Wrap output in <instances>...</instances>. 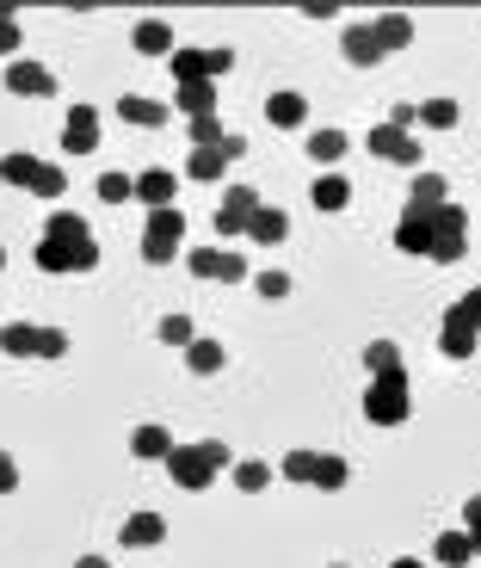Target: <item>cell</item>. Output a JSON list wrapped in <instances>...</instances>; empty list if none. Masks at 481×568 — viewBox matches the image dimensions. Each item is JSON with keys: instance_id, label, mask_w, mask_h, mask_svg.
<instances>
[{"instance_id": "obj_33", "label": "cell", "mask_w": 481, "mask_h": 568, "mask_svg": "<svg viewBox=\"0 0 481 568\" xmlns=\"http://www.w3.org/2000/svg\"><path fill=\"white\" fill-rule=\"evenodd\" d=\"M167 68H173V81H179V87H185V81H210V75H204V50H185V44H173Z\"/></svg>"}, {"instance_id": "obj_24", "label": "cell", "mask_w": 481, "mask_h": 568, "mask_svg": "<svg viewBox=\"0 0 481 568\" xmlns=\"http://www.w3.org/2000/svg\"><path fill=\"white\" fill-rule=\"evenodd\" d=\"M321 494H340L346 482H352V464H346V457L340 451H315V476H309Z\"/></svg>"}, {"instance_id": "obj_43", "label": "cell", "mask_w": 481, "mask_h": 568, "mask_svg": "<svg viewBox=\"0 0 481 568\" xmlns=\"http://www.w3.org/2000/svg\"><path fill=\"white\" fill-rule=\"evenodd\" d=\"M444 315H457V322H469V328L481 334V284H475V291H469V297H457V303H451V309H444Z\"/></svg>"}, {"instance_id": "obj_10", "label": "cell", "mask_w": 481, "mask_h": 568, "mask_svg": "<svg viewBox=\"0 0 481 568\" xmlns=\"http://www.w3.org/2000/svg\"><path fill=\"white\" fill-rule=\"evenodd\" d=\"M167 451H173V433L161 420H142L130 433V457H142V464H167Z\"/></svg>"}, {"instance_id": "obj_48", "label": "cell", "mask_w": 481, "mask_h": 568, "mask_svg": "<svg viewBox=\"0 0 481 568\" xmlns=\"http://www.w3.org/2000/svg\"><path fill=\"white\" fill-rule=\"evenodd\" d=\"M414 124H420L414 105H395V112H389V130H401V136H414Z\"/></svg>"}, {"instance_id": "obj_44", "label": "cell", "mask_w": 481, "mask_h": 568, "mask_svg": "<svg viewBox=\"0 0 481 568\" xmlns=\"http://www.w3.org/2000/svg\"><path fill=\"white\" fill-rule=\"evenodd\" d=\"M62 352H68L62 328H37V359H62Z\"/></svg>"}, {"instance_id": "obj_7", "label": "cell", "mask_w": 481, "mask_h": 568, "mask_svg": "<svg viewBox=\"0 0 481 568\" xmlns=\"http://www.w3.org/2000/svg\"><path fill=\"white\" fill-rule=\"evenodd\" d=\"M62 149H68V155H93V149H99V112H93V105H68Z\"/></svg>"}, {"instance_id": "obj_50", "label": "cell", "mask_w": 481, "mask_h": 568, "mask_svg": "<svg viewBox=\"0 0 481 568\" xmlns=\"http://www.w3.org/2000/svg\"><path fill=\"white\" fill-rule=\"evenodd\" d=\"M463 531H481V494H469V501H463Z\"/></svg>"}, {"instance_id": "obj_21", "label": "cell", "mask_w": 481, "mask_h": 568, "mask_svg": "<svg viewBox=\"0 0 481 568\" xmlns=\"http://www.w3.org/2000/svg\"><path fill=\"white\" fill-rule=\"evenodd\" d=\"M469 562H475L469 531H438V544H432V568H469Z\"/></svg>"}, {"instance_id": "obj_41", "label": "cell", "mask_w": 481, "mask_h": 568, "mask_svg": "<svg viewBox=\"0 0 481 568\" xmlns=\"http://www.w3.org/2000/svg\"><path fill=\"white\" fill-rule=\"evenodd\" d=\"M278 476H284V482H309V476H315V451H303V445H296V451L284 457V464H278Z\"/></svg>"}, {"instance_id": "obj_18", "label": "cell", "mask_w": 481, "mask_h": 568, "mask_svg": "<svg viewBox=\"0 0 481 568\" xmlns=\"http://www.w3.org/2000/svg\"><path fill=\"white\" fill-rule=\"evenodd\" d=\"M352 155V136L346 130H309V161L315 167H340Z\"/></svg>"}, {"instance_id": "obj_45", "label": "cell", "mask_w": 481, "mask_h": 568, "mask_svg": "<svg viewBox=\"0 0 481 568\" xmlns=\"http://www.w3.org/2000/svg\"><path fill=\"white\" fill-rule=\"evenodd\" d=\"M198 451H204V464H210V470H235V451L222 445V439H204Z\"/></svg>"}, {"instance_id": "obj_23", "label": "cell", "mask_w": 481, "mask_h": 568, "mask_svg": "<svg viewBox=\"0 0 481 568\" xmlns=\"http://www.w3.org/2000/svg\"><path fill=\"white\" fill-rule=\"evenodd\" d=\"M266 118H272L278 130H296V124H309V99L284 87V93H272V99H266Z\"/></svg>"}, {"instance_id": "obj_47", "label": "cell", "mask_w": 481, "mask_h": 568, "mask_svg": "<svg viewBox=\"0 0 481 568\" xmlns=\"http://www.w3.org/2000/svg\"><path fill=\"white\" fill-rule=\"evenodd\" d=\"M235 68V50H204V75L216 81V75H229Z\"/></svg>"}, {"instance_id": "obj_16", "label": "cell", "mask_w": 481, "mask_h": 568, "mask_svg": "<svg viewBox=\"0 0 481 568\" xmlns=\"http://www.w3.org/2000/svg\"><path fill=\"white\" fill-rule=\"evenodd\" d=\"M130 44H136L142 56H173V25H167V19H136V25H130Z\"/></svg>"}, {"instance_id": "obj_40", "label": "cell", "mask_w": 481, "mask_h": 568, "mask_svg": "<svg viewBox=\"0 0 481 568\" xmlns=\"http://www.w3.org/2000/svg\"><path fill=\"white\" fill-rule=\"evenodd\" d=\"M185 136H192V149H216V142H222V118H185Z\"/></svg>"}, {"instance_id": "obj_11", "label": "cell", "mask_w": 481, "mask_h": 568, "mask_svg": "<svg viewBox=\"0 0 481 568\" xmlns=\"http://www.w3.org/2000/svg\"><path fill=\"white\" fill-rule=\"evenodd\" d=\"M118 118H124V124H142V130H161V124L173 118V105H167V99H142V93H124V99H118Z\"/></svg>"}, {"instance_id": "obj_29", "label": "cell", "mask_w": 481, "mask_h": 568, "mask_svg": "<svg viewBox=\"0 0 481 568\" xmlns=\"http://www.w3.org/2000/svg\"><path fill=\"white\" fill-rule=\"evenodd\" d=\"M37 155H25V149H13V155H0V180L7 186H19V192H31V180H37Z\"/></svg>"}, {"instance_id": "obj_22", "label": "cell", "mask_w": 481, "mask_h": 568, "mask_svg": "<svg viewBox=\"0 0 481 568\" xmlns=\"http://www.w3.org/2000/svg\"><path fill=\"white\" fill-rule=\"evenodd\" d=\"M222 365H229V352H222V340H192V346H185V371H192V377H216Z\"/></svg>"}, {"instance_id": "obj_46", "label": "cell", "mask_w": 481, "mask_h": 568, "mask_svg": "<svg viewBox=\"0 0 481 568\" xmlns=\"http://www.w3.org/2000/svg\"><path fill=\"white\" fill-rule=\"evenodd\" d=\"M216 149H222V161H247V136H235V130H222V142H216Z\"/></svg>"}, {"instance_id": "obj_34", "label": "cell", "mask_w": 481, "mask_h": 568, "mask_svg": "<svg viewBox=\"0 0 481 568\" xmlns=\"http://www.w3.org/2000/svg\"><path fill=\"white\" fill-rule=\"evenodd\" d=\"M253 291L266 297V303H284V297H290V272H284V266H259V272H253Z\"/></svg>"}, {"instance_id": "obj_35", "label": "cell", "mask_w": 481, "mask_h": 568, "mask_svg": "<svg viewBox=\"0 0 481 568\" xmlns=\"http://www.w3.org/2000/svg\"><path fill=\"white\" fill-rule=\"evenodd\" d=\"M155 334H161V346H192L198 340V328H192V315H161V322H155Z\"/></svg>"}, {"instance_id": "obj_30", "label": "cell", "mask_w": 481, "mask_h": 568, "mask_svg": "<svg viewBox=\"0 0 481 568\" xmlns=\"http://www.w3.org/2000/svg\"><path fill=\"white\" fill-rule=\"evenodd\" d=\"M272 476H278V470H272V464H259V457H235V470H229V482H235L241 494H259Z\"/></svg>"}, {"instance_id": "obj_15", "label": "cell", "mask_w": 481, "mask_h": 568, "mask_svg": "<svg viewBox=\"0 0 481 568\" xmlns=\"http://www.w3.org/2000/svg\"><path fill=\"white\" fill-rule=\"evenodd\" d=\"M340 50H346L352 68H377V62H383V44H377V31H370V25H346Z\"/></svg>"}, {"instance_id": "obj_32", "label": "cell", "mask_w": 481, "mask_h": 568, "mask_svg": "<svg viewBox=\"0 0 481 568\" xmlns=\"http://www.w3.org/2000/svg\"><path fill=\"white\" fill-rule=\"evenodd\" d=\"M407 204H420V210L451 204V186H444V173H414V198H407Z\"/></svg>"}, {"instance_id": "obj_3", "label": "cell", "mask_w": 481, "mask_h": 568, "mask_svg": "<svg viewBox=\"0 0 481 568\" xmlns=\"http://www.w3.org/2000/svg\"><path fill=\"white\" fill-rule=\"evenodd\" d=\"M185 266H192L198 278H216V284H241V278H253L247 254H235V247H185Z\"/></svg>"}, {"instance_id": "obj_13", "label": "cell", "mask_w": 481, "mask_h": 568, "mask_svg": "<svg viewBox=\"0 0 481 568\" xmlns=\"http://www.w3.org/2000/svg\"><path fill=\"white\" fill-rule=\"evenodd\" d=\"M161 538H167V519H161V513H130L124 531H118V544H124V550H155Z\"/></svg>"}, {"instance_id": "obj_28", "label": "cell", "mask_w": 481, "mask_h": 568, "mask_svg": "<svg viewBox=\"0 0 481 568\" xmlns=\"http://www.w3.org/2000/svg\"><path fill=\"white\" fill-rule=\"evenodd\" d=\"M0 352H7V359H37V328L31 322H0Z\"/></svg>"}, {"instance_id": "obj_1", "label": "cell", "mask_w": 481, "mask_h": 568, "mask_svg": "<svg viewBox=\"0 0 481 568\" xmlns=\"http://www.w3.org/2000/svg\"><path fill=\"white\" fill-rule=\"evenodd\" d=\"M31 260H37V272H50V278L93 272L99 266V241H93L87 217H74V210H50V229H44V241H37Z\"/></svg>"}, {"instance_id": "obj_26", "label": "cell", "mask_w": 481, "mask_h": 568, "mask_svg": "<svg viewBox=\"0 0 481 568\" xmlns=\"http://www.w3.org/2000/svg\"><path fill=\"white\" fill-rule=\"evenodd\" d=\"M229 173V161H222V149H192L185 155V173L179 180H192V186H210V180H222Z\"/></svg>"}, {"instance_id": "obj_51", "label": "cell", "mask_w": 481, "mask_h": 568, "mask_svg": "<svg viewBox=\"0 0 481 568\" xmlns=\"http://www.w3.org/2000/svg\"><path fill=\"white\" fill-rule=\"evenodd\" d=\"M303 13H309V19H340V7H333V0H309Z\"/></svg>"}, {"instance_id": "obj_4", "label": "cell", "mask_w": 481, "mask_h": 568, "mask_svg": "<svg viewBox=\"0 0 481 568\" xmlns=\"http://www.w3.org/2000/svg\"><path fill=\"white\" fill-rule=\"evenodd\" d=\"M253 210H259V192H253V186H229L210 223H216V235H222V241H241V235H247V223H253Z\"/></svg>"}, {"instance_id": "obj_9", "label": "cell", "mask_w": 481, "mask_h": 568, "mask_svg": "<svg viewBox=\"0 0 481 568\" xmlns=\"http://www.w3.org/2000/svg\"><path fill=\"white\" fill-rule=\"evenodd\" d=\"M7 87H13L19 99H50V93H56V75H50V68H44V62H31V56H19V62L7 68Z\"/></svg>"}, {"instance_id": "obj_39", "label": "cell", "mask_w": 481, "mask_h": 568, "mask_svg": "<svg viewBox=\"0 0 481 568\" xmlns=\"http://www.w3.org/2000/svg\"><path fill=\"white\" fill-rule=\"evenodd\" d=\"M469 254V235H432V254L426 260H438V266H457Z\"/></svg>"}, {"instance_id": "obj_42", "label": "cell", "mask_w": 481, "mask_h": 568, "mask_svg": "<svg viewBox=\"0 0 481 568\" xmlns=\"http://www.w3.org/2000/svg\"><path fill=\"white\" fill-rule=\"evenodd\" d=\"M31 192H37V198H62V192H68V173L44 161V167H37V180H31Z\"/></svg>"}, {"instance_id": "obj_38", "label": "cell", "mask_w": 481, "mask_h": 568, "mask_svg": "<svg viewBox=\"0 0 481 568\" xmlns=\"http://www.w3.org/2000/svg\"><path fill=\"white\" fill-rule=\"evenodd\" d=\"M19 44H25L19 13H13V7H0V56H13V62H19Z\"/></svg>"}, {"instance_id": "obj_8", "label": "cell", "mask_w": 481, "mask_h": 568, "mask_svg": "<svg viewBox=\"0 0 481 568\" xmlns=\"http://www.w3.org/2000/svg\"><path fill=\"white\" fill-rule=\"evenodd\" d=\"M370 155L395 161V167H420V136H401V130L377 124V130H370Z\"/></svg>"}, {"instance_id": "obj_2", "label": "cell", "mask_w": 481, "mask_h": 568, "mask_svg": "<svg viewBox=\"0 0 481 568\" xmlns=\"http://www.w3.org/2000/svg\"><path fill=\"white\" fill-rule=\"evenodd\" d=\"M407 414H414V402H407V371L370 377V389H364V420H370V426H401Z\"/></svg>"}, {"instance_id": "obj_6", "label": "cell", "mask_w": 481, "mask_h": 568, "mask_svg": "<svg viewBox=\"0 0 481 568\" xmlns=\"http://www.w3.org/2000/svg\"><path fill=\"white\" fill-rule=\"evenodd\" d=\"M432 235H438L432 210H420V204H401V223H395V247H401V254L426 260V254H432Z\"/></svg>"}, {"instance_id": "obj_53", "label": "cell", "mask_w": 481, "mask_h": 568, "mask_svg": "<svg viewBox=\"0 0 481 568\" xmlns=\"http://www.w3.org/2000/svg\"><path fill=\"white\" fill-rule=\"evenodd\" d=\"M74 568H111L105 556H81V562H74Z\"/></svg>"}, {"instance_id": "obj_31", "label": "cell", "mask_w": 481, "mask_h": 568, "mask_svg": "<svg viewBox=\"0 0 481 568\" xmlns=\"http://www.w3.org/2000/svg\"><path fill=\"white\" fill-rule=\"evenodd\" d=\"M364 371H370V377L407 371V365H401V346H395V340H370V346H364Z\"/></svg>"}, {"instance_id": "obj_55", "label": "cell", "mask_w": 481, "mask_h": 568, "mask_svg": "<svg viewBox=\"0 0 481 568\" xmlns=\"http://www.w3.org/2000/svg\"><path fill=\"white\" fill-rule=\"evenodd\" d=\"M0 272H7V247H0Z\"/></svg>"}, {"instance_id": "obj_20", "label": "cell", "mask_w": 481, "mask_h": 568, "mask_svg": "<svg viewBox=\"0 0 481 568\" xmlns=\"http://www.w3.org/2000/svg\"><path fill=\"white\" fill-rule=\"evenodd\" d=\"M309 204L327 210V217H333V210H346L352 204V180H346V173H321V180L309 186Z\"/></svg>"}, {"instance_id": "obj_37", "label": "cell", "mask_w": 481, "mask_h": 568, "mask_svg": "<svg viewBox=\"0 0 481 568\" xmlns=\"http://www.w3.org/2000/svg\"><path fill=\"white\" fill-rule=\"evenodd\" d=\"M130 198H136L130 173H99V204H130Z\"/></svg>"}, {"instance_id": "obj_12", "label": "cell", "mask_w": 481, "mask_h": 568, "mask_svg": "<svg viewBox=\"0 0 481 568\" xmlns=\"http://www.w3.org/2000/svg\"><path fill=\"white\" fill-rule=\"evenodd\" d=\"M136 198H142L148 210H167V204L179 198V173H167V167H148V173H136Z\"/></svg>"}, {"instance_id": "obj_25", "label": "cell", "mask_w": 481, "mask_h": 568, "mask_svg": "<svg viewBox=\"0 0 481 568\" xmlns=\"http://www.w3.org/2000/svg\"><path fill=\"white\" fill-rule=\"evenodd\" d=\"M438 352L444 359H475V328L457 322V315H444V328H438Z\"/></svg>"}, {"instance_id": "obj_54", "label": "cell", "mask_w": 481, "mask_h": 568, "mask_svg": "<svg viewBox=\"0 0 481 568\" xmlns=\"http://www.w3.org/2000/svg\"><path fill=\"white\" fill-rule=\"evenodd\" d=\"M469 544H475V562H481V531H469Z\"/></svg>"}, {"instance_id": "obj_36", "label": "cell", "mask_w": 481, "mask_h": 568, "mask_svg": "<svg viewBox=\"0 0 481 568\" xmlns=\"http://www.w3.org/2000/svg\"><path fill=\"white\" fill-rule=\"evenodd\" d=\"M420 112V124H432V130H451L463 112H457V99H426V105H414Z\"/></svg>"}, {"instance_id": "obj_17", "label": "cell", "mask_w": 481, "mask_h": 568, "mask_svg": "<svg viewBox=\"0 0 481 568\" xmlns=\"http://www.w3.org/2000/svg\"><path fill=\"white\" fill-rule=\"evenodd\" d=\"M173 112H185V118H216V81H185V87L173 93Z\"/></svg>"}, {"instance_id": "obj_5", "label": "cell", "mask_w": 481, "mask_h": 568, "mask_svg": "<svg viewBox=\"0 0 481 568\" xmlns=\"http://www.w3.org/2000/svg\"><path fill=\"white\" fill-rule=\"evenodd\" d=\"M167 476H173V488H185V494H204V488L216 482V470L204 464L198 445H173V451H167Z\"/></svg>"}, {"instance_id": "obj_19", "label": "cell", "mask_w": 481, "mask_h": 568, "mask_svg": "<svg viewBox=\"0 0 481 568\" xmlns=\"http://www.w3.org/2000/svg\"><path fill=\"white\" fill-rule=\"evenodd\" d=\"M284 235H290V217H284L278 204H259V210H253V223H247V241H259V247H278Z\"/></svg>"}, {"instance_id": "obj_52", "label": "cell", "mask_w": 481, "mask_h": 568, "mask_svg": "<svg viewBox=\"0 0 481 568\" xmlns=\"http://www.w3.org/2000/svg\"><path fill=\"white\" fill-rule=\"evenodd\" d=\"M389 568H432V562H420V556H395Z\"/></svg>"}, {"instance_id": "obj_49", "label": "cell", "mask_w": 481, "mask_h": 568, "mask_svg": "<svg viewBox=\"0 0 481 568\" xmlns=\"http://www.w3.org/2000/svg\"><path fill=\"white\" fill-rule=\"evenodd\" d=\"M13 488H19V464H13L7 451H0V494H13Z\"/></svg>"}, {"instance_id": "obj_14", "label": "cell", "mask_w": 481, "mask_h": 568, "mask_svg": "<svg viewBox=\"0 0 481 568\" xmlns=\"http://www.w3.org/2000/svg\"><path fill=\"white\" fill-rule=\"evenodd\" d=\"M185 210L179 204H167V210H148V229H142V241H161V247H179L185 241Z\"/></svg>"}, {"instance_id": "obj_56", "label": "cell", "mask_w": 481, "mask_h": 568, "mask_svg": "<svg viewBox=\"0 0 481 568\" xmlns=\"http://www.w3.org/2000/svg\"><path fill=\"white\" fill-rule=\"evenodd\" d=\"M333 568H346V562H333Z\"/></svg>"}, {"instance_id": "obj_27", "label": "cell", "mask_w": 481, "mask_h": 568, "mask_svg": "<svg viewBox=\"0 0 481 568\" xmlns=\"http://www.w3.org/2000/svg\"><path fill=\"white\" fill-rule=\"evenodd\" d=\"M370 31H377L383 56H389V50H407V44H414V19H407V13H383V19H370Z\"/></svg>"}]
</instances>
